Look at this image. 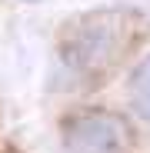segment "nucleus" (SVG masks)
I'll list each match as a JSON object with an SVG mask.
<instances>
[{"label":"nucleus","instance_id":"nucleus-1","mask_svg":"<svg viewBox=\"0 0 150 153\" xmlns=\"http://www.w3.org/2000/svg\"><path fill=\"white\" fill-rule=\"evenodd\" d=\"M134 40V17L127 10H93L67 23L57 43V76L63 87H93L120 63Z\"/></svg>","mask_w":150,"mask_h":153},{"label":"nucleus","instance_id":"nucleus-3","mask_svg":"<svg viewBox=\"0 0 150 153\" xmlns=\"http://www.w3.org/2000/svg\"><path fill=\"white\" fill-rule=\"evenodd\" d=\"M127 90H130V103L137 107V113L150 123V53H147V57L134 67Z\"/></svg>","mask_w":150,"mask_h":153},{"label":"nucleus","instance_id":"nucleus-2","mask_svg":"<svg viewBox=\"0 0 150 153\" xmlns=\"http://www.w3.org/2000/svg\"><path fill=\"white\" fill-rule=\"evenodd\" d=\"M60 140L67 153H127L130 123L113 110H77L60 126Z\"/></svg>","mask_w":150,"mask_h":153}]
</instances>
